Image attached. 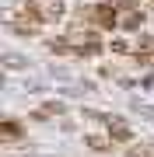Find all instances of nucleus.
Masks as SVG:
<instances>
[{"label":"nucleus","mask_w":154,"mask_h":157,"mask_svg":"<svg viewBox=\"0 0 154 157\" xmlns=\"http://www.w3.org/2000/svg\"><path fill=\"white\" fill-rule=\"evenodd\" d=\"M81 17L91 21V25H98V28H116V25H119V14H116V7H109V4L88 7V11H81Z\"/></svg>","instance_id":"1"},{"label":"nucleus","mask_w":154,"mask_h":157,"mask_svg":"<svg viewBox=\"0 0 154 157\" xmlns=\"http://www.w3.org/2000/svg\"><path fill=\"white\" fill-rule=\"evenodd\" d=\"M105 126H109V136H112V140H133V129L123 122V119H105Z\"/></svg>","instance_id":"2"},{"label":"nucleus","mask_w":154,"mask_h":157,"mask_svg":"<svg viewBox=\"0 0 154 157\" xmlns=\"http://www.w3.org/2000/svg\"><path fill=\"white\" fill-rule=\"evenodd\" d=\"M84 143L91 147V150H98V154L116 150V140H112V136H98V133H88V136H84Z\"/></svg>","instance_id":"3"},{"label":"nucleus","mask_w":154,"mask_h":157,"mask_svg":"<svg viewBox=\"0 0 154 157\" xmlns=\"http://www.w3.org/2000/svg\"><path fill=\"white\" fill-rule=\"evenodd\" d=\"M46 115H63V105H60V101H49L46 108H39V112H32V119H39V122H42Z\"/></svg>","instance_id":"4"},{"label":"nucleus","mask_w":154,"mask_h":157,"mask_svg":"<svg viewBox=\"0 0 154 157\" xmlns=\"http://www.w3.org/2000/svg\"><path fill=\"white\" fill-rule=\"evenodd\" d=\"M18 136H21V126H18L14 119H7L4 122V140H18Z\"/></svg>","instance_id":"5"},{"label":"nucleus","mask_w":154,"mask_h":157,"mask_svg":"<svg viewBox=\"0 0 154 157\" xmlns=\"http://www.w3.org/2000/svg\"><path fill=\"white\" fill-rule=\"evenodd\" d=\"M130 157H154V143H140V147H130Z\"/></svg>","instance_id":"6"},{"label":"nucleus","mask_w":154,"mask_h":157,"mask_svg":"<svg viewBox=\"0 0 154 157\" xmlns=\"http://www.w3.org/2000/svg\"><path fill=\"white\" fill-rule=\"evenodd\" d=\"M123 25H126L130 32H133V28H140V25H144V14H130V17H126Z\"/></svg>","instance_id":"7"}]
</instances>
